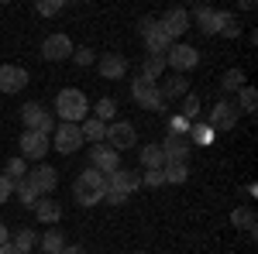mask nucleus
Instances as JSON below:
<instances>
[{
	"instance_id": "a211bd4d",
	"label": "nucleus",
	"mask_w": 258,
	"mask_h": 254,
	"mask_svg": "<svg viewBox=\"0 0 258 254\" xmlns=\"http://www.w3.org/2000/svg\"><path fill=\"white\" fill-rule=\"evenodd\" d=\"M162 151H165V161H186L189 151H193V141H189V137H182V134H165Z\"/></svg>"
},
{
	"instance_id": "a18cd8bd",
	"label": "nucleus",
	"mask_w": 258,
	"mask_h": 254,
	"mask_svg": "<svg viewBox=\"0 0 258 254\" xmlns=\"http://www.w3.org/2000/svg\"><path fill=\"white\" fill-rule=\"evenodd\" d=\"M0 254H18V247H14V244L7 240V244H0Z\"/></svg>"
},
{
	"instance_id": "c85d7f7f",
	"label": "nucleus",
	"mask_w": 258,
	"mask_h": 254,
	"mask_svg": "<svg viewBox=\"0 0 258 254\" xmlns=\"http://www.w3.org/2000/svg\"><path fill=\"white\" fill-rule=\"evenodd\" d=\"M186 137H193L197 144H214L217 131H214V127H210L207 120H193V124H189V134H186Z\"/></svg>"
},
{
	"instance_id": "a878e982",
	"label": "nucleus",
	"mask_w": 258,
	"mask_h": 254,
	"mask_svg": "<svg viewBox=\"0 0 258 254\" xmlns=\"http://www.w3.org/2000/svg\"><path fill=\"white\" fill-rule=\"evenodd\" d=\"M162 179H165L169 186H182V182L189 179L186 161H165V165H162Z\"/></svg>"
},
{
	"instance_id": "f03ea898",
	"label": "nucleus",
	"mask_w": 258,
	"mask_h": 254,
	"mask_svg": "<svg viewBox=\"0 0 258 254\" xmlns=\"http://www.w3.org/2000/svg\"><path fill=\"white\" fill-rule=\"evenodd\" d=\"M55 114H59L62 124H83L86 114H90V100L83 90H59V97H55Z\"/></svg>"
},
{
	"instance_id": "37998d69",
	"label": "nucleus",
	"mask_w": 258,
	"mask_h": 254,
	"mask_svg": "<svg viewBox=\"0 0 258 254\" xmlns=\"http://www.w3.org/2000/svg\"><path fill=\"white\" fill-rule=\"evenodd\" d=\"M59 254H86V247H80V244H73V247H69V244H66Z\"/></svg>"
},
{
	"instance_id": "f257e3e1",
	"label": "nucleus",
	"mask_w": 258,
	"mask_h": 254,
	"mask_svg": "<svg viewBox=\"0 0 258 254\" xmlns=\"http://www.w3.org/2000/svg\"><path fill=\"white\" fill-rule=\"evenodd\" d=\"M103 196H107V176L86 165L73 182V199L80 206H97V203H103Z\"/></svg>"
},
{
	"instance_id": "ddd939ff",
	"label": "nucleus",
	"mask_w": 258,
	"mask_h": 254,
	"mask_svg": "<svg viewBox=\"0 0 258 254\" xmlns=\"http://www.w3.org/2000/svg\"><path fill=\"white\" fill-rule=\"evenodd\" d=\"M189 21H193V18H189V11H182V7H172V11H169V14L159 21V24H162V31H165V35H169L172 41H182V35L189 31Z\"/></svg>"
},
{
	"instance_id": "1a4fd4ad",
	"label": "nucleus",
	"mask_w": 258,
	"mask_h": 254,
	"mask_svg": "<svg viewBox=\"0 0 258 254\" xmlns=\"http://www.w3.org/2000/svg\"><path fill=\"white\" fill-rule=\"evenodd\" d=\"M48 148H52V137L48 134H38V131H24L21 134V158L24 161H45Z\"/></svg>"
},
{
	"instance_id": "a19ab883",
	"label": "nucleus",
	"mask_w": 258,
	"mask_h": 254,
	"mask_svg": "<svg viewBox=\"0 0 258 254\" xmlns=\"http://www.w3.org/2000/svg\"><path fill=\"white\" fill-rule=\"evenodd\" d=\"M103 203H110V206H120V203H127V193H120V189H107Z\"/></svg>"
},
{
	"instance_id": "dca6fc26",
	"label": "nucleus",
	"mask_w": 258,
	"mask_h": 254,
	"mask_svg": "<svg viewBox=\"0 0 258 254\" xmlns=\"http://www.w3.org/2000/svg\"><path fill=\"white\" fill-rule=\"evenodd\" d=\"M107 189H120V193H135L141 189V172L138 168H114L110 176H107Z\"/></svg>"
},
{
	"instance_id": "9d476101",
	"label": "nucleus",
	"mask_w": 258,
	"mask_h": 254,
	"mask_svg": "<svg viewBox=\"0 0 258 254\" xmlns=\"http://www.w3.org/2000/svg\"><path fill=\"white\" fill-rule=\"evenodd\" d=\"M41 59L45 62H62V59H73V38L69 35H48V38L41 41Z\"/></svg>"
},
{
	"instance_id": "0eeeda50",
	"label": "nucleus",
	"mask_w": 258,
	"mask_h": 254,
	"mask_svg": "<svg viewBox=\"0 0 258 254\" xmlns=\"http://www.w3.org/2000/svg\"><path fill=\"white\" fill-rule=\"evenodd\" d=\"M141 38H145V48H148V55H165V52L172 48V38L162 31L159 21H152V18L141 21Z\"/></svg>"
},
{
	"instance_id": "c9c22d12",
	"label": "nucleus",
	"mask_w": 258,
	"mask_h": 254,
	"mask_svg": "<svg viewBox=\"0 0 258 254\" xmlns=\"http://www.w3.org/2000/svg\"><path fill=\"white\" fill-rule=\"evenodd\" d=\"M179 117H186L189 124L200 120V97L197 93H186V97H182V114H179Z\"/></svg>"
},
{
	"instance_id": "aec40b11",
	"label": "nucleus",
	"mask_w": 258,
	"mask_h": 254,
	"mask_svg": "<svg viewBox=\"0 0 258 254\" xmlns=\"http://www.w3.org/2000/svg\"><path fill=\"white\" fill-rule=\"evenodd\" d=\"M80 131H83V141H86V144H103V141H107V124L97 120V117H86L80 124Z\"/></svg>"
},
{
	"instance_id": "72a5a7b5",
	"label": "nucleus",
	"mask_w": 258,
	"mask_h": 254,
	"mask_svg": "<svg viewBox=\"0 0 258 254\" xmlns=\"http://www.w3.org/2000/svg\"><path fill=\"white\" fill-rule=\"evenodd\" d=\"M14 193H18V199L24 203V206H35V203L41 199V196L35 193V186H31L28 179H21V182H14Z\"/></svg>"
},
{
	"instance_id": "49530a36",
	"label": "nucleus",
	"mask_w": 258,
	"mask_h": 254,
	"mask_svg": "<svg viewBox=\"0 0 258 254\" xmlns=\"http://www.w3.org/2000/svg\"><path fill=\"white\" fill-rule=\"evenodd\" d=\"M31 254H41V251H31Z\"/></svg>"
},
{
	"instance_id": "423d86ee",
	"label": "nucleus",
	"mask_w": 258,
	"mask_h": 254,
	"mask_svg": "<svg viewBox=\"0 0 258 254\" xmlns=\"http://www.w3.org/2000/svg\"><path fill=\"white\" fill-rule=\"evenodd\" d=\"M83 144V131H80V124H59L55 131H52V148L59 151V155H76Z\"/></svg>"
},
{
	"instance_id": "e433bc0d",
	"label": "nucleus",
	"mask_w": 258,
	"mask_h": 254,
	"mask_svg": "<svg viewBox=\"0 0 258 254\" xmlns=\"http://www.w3.org/2000/svg\"><path fill=\"white\" fill-rule=\"evenodd\" d=\"M62 0H38L35 4V14H41V18H55V14H62Z\"/></svg>"
},
{
	"instance_id": "ea45409f",
	"label": "nucleus",
	"mask_w": 258,
	"mask_h": 254,
	"mask_svg": "<svg viewBox=\"0 0 258 254\" xmlns=\"http://www.w3.org/2000/svg\"><path fill=\"white\" fill-rule=\"evenodd\" d=\"M169 134H182V137H186V134H189V120L179 117V114H176V117H169Z\"/></svg>"
},
{
	"instance_id": "4c0bfd02",
	"label": "nucleus",
	"mask_w": 258,
	"mask_h": 254,
	"mask_svg": "<svg viewBox=\"0 0 258 254\" xmlns=\"http://www.w3.org/2000/svg\"><path fill=\"white\" fill-rule=\"evenodd\" d=\"M73 62L86 69V65H93V62H97V52H93V48H86V45H83V48H73Z\"/></svg>"
},
{
	"instance_id": "412c9836",
	"label": "nucleus",
	"mask_w": 258,
	"mask_h": 254,
	"mask_svg": "<svg viewBox=\"0 0 258 254\" xmlns=\"http://www.w3.org/2000/svg\"><path fill=\"white\" fill-rule=\"evenodd\" d=\"M62 247H66V234H62L59 227H48V230L38 237V251L41 254H59Z\"/></svg>"
},
{
	"instance_id": "2eb2a0df",
	"label": "nucleus",
	"mask_w": 258,
	"mask_h": 254,
	"mask_svg": "<svg viewBox=\"0 0 258 254\" xmlns=\"http://www.w3.org/2000/svg\"><path fill=\"white\" fill-rule=\"evenodd\" d=\"M90 168L110 176L114 168H120V155L110 148V144H93V151H90Z\"/></svg>"
},
{
	"instance_id": "7ed1b4c3",
	"label": "nucleus",
	"mask_w": 258,
	"mask_h": 254,
	"mask_svg": "<svg viewBox=\"0 0 258 254\" xmlns=\"http://www.w3.org/2000/svg\"><path fill=\"white\" fill-rule=\"evenodd\" d=\"M200 65V52L189 41H172V48L165 52V69H176V76H186L189 69Z\"/></svg>"
},
{
	"instance_id": "4468645a",
	"label": "nucleus",
	"mask_w": 258,
	"mask_h": 254,
	"mask_svg": "<svg viewBox=\"0 0 258 254\" xmlns=\"http://www.w3.org/2000/svg\"><path fill=\"white\" fill-rule=\"evenodd\" d=\"M214 131H231L234 124H238V107L231 103V100H217L214 103V110H210V120H207Z\"/></svg>"
},
{
	"instance_id": "f704fd0d",
	"label": "nucleus",
	"mask_w": 258,
	"mask_h": 254,
	"mask_svg": "<svg viewBox=\"0 0 258 254\" xmlns=\"http://www.w3.org/2000/svg\"><path fill=\"white\" fill-rule=\"evenodd\" d=\"M114 114H117V103H114L110 97L97 100V107H93V117H97V120H103V124H110V120H114Z\"/></svg>"
},
{
	"instance_id": "b1692460",
	"label": "nucleus",
	"mask_w": 258,
	"mask_h": 254,
	"mask_svg": "<svg viewBox=\"0 0 258 254\" xmlns=\"http://www.w3.org/2000/svg\"><path fill=\"white\" fill-rule=\"evenodd\" d=\"M217 35L220 38H241V21L231 11H217Z\"/></svg>"
},
{
	"instance_id": "79ce46f5",
	"label": "nucleus",
	"mask_w": 258,
	"mask_h": 254,
	"mask_svg": "<svg viewBox=\"0 0 258 254\" xmlns=\"http://www.w3.org/2000/svg\"><path fill=\"white\" fill-rule=\"evenodd\" d=\"M11 196H14V182H11L7 176H0V203H7Z\"/></svg>"
},
{
	"instance_id": "cd10ccee",
	"label": "nucleus",
	"mask_w": 258,
	"mask_h": 254,
	"mask_svg": "<svg viewBox=\"0 0 258 254\" xmlns=\"http://www.w3.org/2000/svg\"><path fill=\"white\" fill-rule=\"evenodd\" d=\"M162 72H165V55H148V59L141 62V79H148V82H159Z\"/></svg>"
},
{
	"instance_id": "473e14b6",
	"label": "nucleus",
	"mask_w": 258,
	"mask_h": 254,
	"mask_svg": "<svg viewBox=\"0 0 258 254\" xmlns=\"http://www.w3.org/2000/svg\"><path fill=\"white\" fill-rule=\"evenodd\" d=\"M241 86H244V72H241V69H227L224 79H220V90H224V93H238Z\"/></svg>"
},
{
	"instance_id": "5701e85b",
	"label": "nucleus",
	"mask_w": 258,
	"mask_h": 254,
	"mask_svg": "<svg viewBox=\"0 0 258 254\" xmlns=\"http://www.w3.org/2000/svg\"><path fill=\"white\" fill-rule=\"evenodd\" d=\"M138 161H141V168H145V172H148V168H162V165H165V151H162V144H155V141H152V144H145V148H141V155H138Z\"/></svg>"
},
{
	"instance_id": "7c9ffc66",
	"label": "nucleus",
	"mask_w": 258,
	"mask_h": 254,
	"mask_svg": "<svg viewBox=\"0 0 258 254\" xmlns=\"http://www.w3.org/2000/svg\"><path fill=\"white\" fill-rule=\"evenodd\" d=\"M255 103H258L255 86H241V90H238V103H234V107H241V114H255Z\"/></svg>"
},
{
	"instance_id": "20e7f679",
	"label": "nucleus",
	"mask_w": 258,
	"mask_h": 254,
	"mask_svg": "<svg viewBox=\"0 0 258 254\" xmlns=\"http://www.w3.org/2000/svg\"><path fill=\"white\" fill-rule=\"evenodd\" d=\"M21 124H24V131H38V134H48V137L55 131V120L41 103H24L21 107Z\"/></svg>"
},
{
	"instance_id": "bb28decb",
	"label": "nucleus",
	"mask_w": 258,
	"mask_h": 254,
	"mask_svg": "<svg viewBox=\"0 0 258 254\" xmlns=\"http://www.w3.org/2000/svg\"><path fill=\"white\" fill-rule=\"evenodd\" d=\"M193 18H197V24H200V31L210 38V35H217V11H210V7H203L200 4L197 11H193Z\"/></svg>"
},
{
	"instance_id": "c03bdc74",
	"label": "nucleus",
	"mask_w": 258,
	"mask_h": 254,
	"mask_svg": "<svg viewBox=\"0 0 258 254\" xmlns=\"http://www.w3.org/2000/svg\"><path fill=\"white\" fill-rule=\"evenodd\" d=\"M7 240H11V230H7V227H4V220H0V244H7Z\"/></svg>"
},
{
	"instance_id": "4be33fe9",
	"label": "nucleus",
	"mask_w": 258,
	"mask_h": 254,
	"mask_svg": "<svg viewBox=\"0 0 258 254\" xmlns=\"http://www.w3.org/2000/svg\"><path fill=\"white\" fill-rule=\"evenodd\" d=\"M159 93H162V100H182L186 93H189V79H186V76L165 79V82L159 86Z\"/></svg>"
},
{
	"instance_id": "6e6552de",
	"label": "nucleus",
	"mask_w": 258,
	"mask_h": 254,
	"mask_svg": "<svg viewBox=\"0 0 258 254\" xmlns=\"http://www.w3.org/2000/svg\"><path fill=\"white\" fill-rule=\"evenodd\" d=\"M103 144H110L114 151H127V148H135L138 144V131H135V124H127V120H114V124H107V141Z\"/></svg>"
},
{
	"instance_id": "6ab92c4d",
	"label": "nucleus",
	"mask_w": 258,
	"mask_h": 254,
	"mask_svg": "<svg viewBox=\"0 0 258 254\" xmlns=\"http://www.w3.org/2000/svg\"><path fill=\"white\" fill-rule=\"evenodd\" d=\"M31 210H35V216H38V220H45L48 227H55V223L62 220V206L55 203V199H52V196H41V199L35 203V206H31Z\"/></svg>"
},
{
	"instance_id": "58836bf2",
	"label": "nucleus",
	"mask_w": 258,
	"mask_h": 254,
	"mask_svg": "<svg viewBox=\"0 0 258 254\" xmlns=\"http://www.w3.org/2000/svg\"><path fill=\"white\" fill-rule=\"evenodd\" d=\"M141 182H145V186H152V189L165 186V179H162V168H148V172H141Z\"/></svg>"
},
{
	"instance_id": "393cba45",
	"label": "nucleus",
	"mask_w": 258,
	"mask_h": 254,
	"mask_svg": "<svg viewBox=\"0 0 258 254\" xmlns=\"http://www.w3.org/2000/svg\"><path fill=\"white\" fill-rule=\"evenodd\" d=\"M11 244L18 247V254H31V251H38V234L31 227H21L18 234L11 237Z\"/></svg>"
},
{
	"instance_id": "c756f323",
	"label": "nucleus",
	"mask_w": 258,
	"mask_h": 254,
	"mask_svg": "<svg viewBox=\"0 0 258 254\" xmlns=\"http://www.w3.org/2000/svg\"><path fill=\"white\" fill-rule=\"evenodd\" d=\"M231 223H234V227H244V230H248L251 237L258 234V230H255V213H251L248 206H238V210L231 213Z\"/></svg>"
},
{
	"instance_id": "9b49d317",
	"label": "nucleus",
	"mask_w": 258,
	"mask_h": 254,
	"mask_svg": "<svg viewBox=\"0 0 258 254\" xmlns=\"http://www.w3.org/2000/svg\"><path fill=\"white\" fill-rule=\"evenodd\" d=\"M24 179L35 186V193H38V196L55 193V186H59V172H55V165H48V161H45V165H35Z\"/></svg>"
},
{
	"instance_id": "f3484780",
	"label": "nucleus",
	"mask_w": 258,
	"mask_h": 254,
	"mask_svg": "<svg viewBox=\"0 0 258 254\" xmlns=\"http://www.w3.org/2000/svg\"><path fill=\"white\" fill-rule=\"evenodd\" d=\"M97 69L103 79H110V82H117V79L127 76V59L117 55V52H107V55H100L97 59Z\"/></svg>"
},
{
	"instance_id": "2f4dec72",
	"label": "nucleus",
	"mask_w": 258,
	"mask_h": 254,
	"mask_svg": "<svg viewBox=\"0 0 258 254\" xmlns=\"http://www.w3.org/2000/svg\"><path fill=\"white\" fill-rule=\"evenodd\" d=\"M4 176L11 179V182H21V179L28 176V161L21 155H14V158H7V168H4Z\"/></svg>"
},
{
	"instance_id": "f8f14e48",
	"label": "nucleus",
	"mask_w": 258,
	"mask_h": 254,
	"mask_svg": "<svg viewBox=\"0 0 258 254\" xmlns=\"http://www.w3.org/2000/svg\"><path fill=\"white\" fill-rule=\"evenodd\" d=\"M28 86V69L14 65V62H4L0 65V93H21Z\"/></svg>"
},
{
	"instance_id": "39448f33",
	"label": "nucleus",
	"mask_w": 258,
	"mask_h": 254,
	"mask_svg": "<svg viewBox=\"0 0 258 254\" xmlns=\"http://www.w3.org/2000/svg\"><path fill=\"white\" fill-rule=\"evenodd\" d=\"M131 97H135V103H138L141 110H165V100H162V93H159V82H148V79H135L131 82Z\"/></svg>"
}]
</instances>
